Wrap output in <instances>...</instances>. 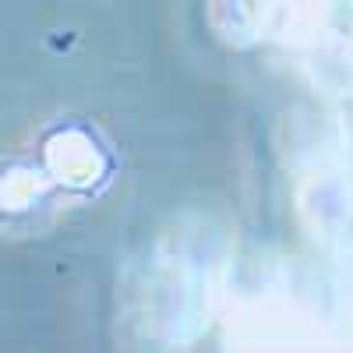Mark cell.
Masks as SVG:
<instances>
[{
	"label": "cell",
	"instance_id": "6da1fadb",
	"mask_svg": "<svg viewBox=\"0 0 353 353\" xmlns=\"http://www.w3.org/2000/svg\"><path fill=\"white\" fill-rule=\"evenodd\" d=\"M50 170L61 176V181H71V184H81V181H88L92 176V163H96V156H92V149L85 145V138L81 134H57L53 141H50Z\"/></svg>",
	"mask_w": 353,
	"mask_h": 353
},
{
	"label": "cell",
	"instance_id": "7a4b0ae2",
	"mask_svg": "<svg viewBox=\"0 0 353 353\" xmlns=\"http://www.w3.org/2000/svg\"><path fill=\"white\" fill-rule=\"evenodd\" d=\"M39 191V181L28 170H18L11 173L8 181H0V201H8V209H25V205H32Z\"/></svg>",
	"mask_w": 353,
	"mask_h": 353
}]
</instances>
